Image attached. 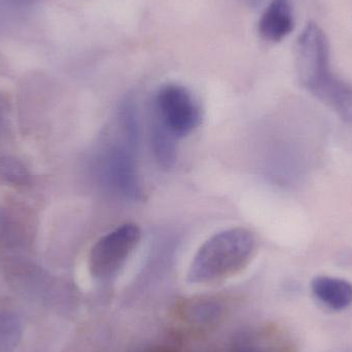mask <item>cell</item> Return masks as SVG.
Listing matches in <instances>:
<instances>
[{
  "instance_id": "obj_6",
  "label": "cell",
  "mask_w": 352,
  "mask_h": 352,
  "mask_svg": "<svg viewBox=\"0 0 352 352\" xmlns=\"http://www.w3.org/2000/svg\"><path fill=\"white\" fill-rule=\"evenodd\" d=\"M295 27L292 0H271L258 21L261 37L270 43H279L293 32Z\"/></svg>"
},
{
  "instance_id": "obj_2",
  "label": "cell",
  "mask_w": 352,
  "mask_h": 352,
  "mask_svg": "<svg viewBox=\"0 0 352 352\" xmlns=\"http://www.w3.org/2000/svg\"><path fill=\"white\" fill-rule=\"evenodd\" d=\"M115 138L107 140L95 159V171L103 186L126 200H140L142 188L136 164L140 129L131 102H124L115 122Z\"/></svg>"
},
{
  "instance_id": "obj_4",
  "label": "cell",
  "mask_w": 352,
  "mask_h": 352,
  "mask_svg": "<svg viewBox=\"0 0 352 352\" xmlns=\"http://www.w3.org/2000/svg\"><path fill=\"white\" fill-rule=\"evenodd\" d=\"M201 120L200 105L188 89L176 84L159 89L153 103L152 122L175 140L190 135Z\"/></svg>"
},
{
  "instance_id": "obj_11",
  "label": "cell",
  "mask_w": 352,
  "mask_h": 352,
  "mask_svg": "<svg viewBox=\"0 0 352 352\" xmlns=\"http://www.w3.org/2000/svg\"><path fill=\"white\" fill-rule=\"evenodd\" d=\"M38 0H0V4L10 10H23L36 3Z\"/></svg>"
},
{
  "instance_id": "obj_8",
  "label": "cell",
  "mask_w": 352,
  "mask_h": 352,
  "mask_svg": "<svg viewBox=\"0 0 352 352\" xmlns=\"http://www.w3.org/2000/svg\"><path fill=\"white\" fill-rule=\"evenodd\" d=\"M24 332L23 320L18 314L0 311V352H14L20 345Z\"/></svg>"
},
{
  "instance_id": "obj_12",
  "label": "cell",
  "mask_w": 352,
  "mask_h": 352,
  "mask_svg": "<svg viewBox=\"0 0 352 352\" xmlns=\"http://www.w3.org/2000/svg\"><path fill=\"white\" fill-rule=\"evenodd\" d=\"M8 103H6V99L0 96V133H1L4 126H6V120H8Z\"/></svg>"
},
{
  "instance_id": "obj_7",
  "label": "cell",
  "mask_w": 352,
  "mask_h": 352,
  "mask_svg": "<svg viewBox=\"0 0 352 352\" xmlns=\"http://www.w3.org/2000/svg\"><path fill=\"white\" fill-rule=\"evenodd\" d=\"M314 296L333 310L346 309L352 304V285L336 277H316L311 285Z\"/></svg>"
},
{
  "instance_id": "obj_10",
  "label": "cell",
  "mask_w": 352,
  "mask_h": 352,
  "mask_svg": "<svg viewBox=\"0 0 352 352\" xmlns=\"http://www.w3.org/2000/svg\"><path fill=\"white\" fill-rule=\"evenodd\" d=\"M188 320L190 324H208L219 318L221 307L211 302H200L188 308Z\"/></svg>"
},
{
  "instance_id": "obj_1",
  "label": "cell",
  "mask_w": 352,
  "mask_h": 352,
  "mask_svg": "<svg viewBox=\"0 0 352 352\" xmlns=\"http://www.w3.org/2000/svg\"><path fill=\"white\" fill-rule=\"evenodd\" d=\"M296 66L302 86L352 123V84L333 70L328 38L316 23L308 24L298 38Z\"/></svg>"
},
{
  "instance_id": "obj_9",
  "label": "cell",
  "mask_w": 352,
  "mask_h": 352,
  "mask_svg": "<svg viewBox=\"0 0 352 352\" xmlns=\"http://www.w3.org/2000/svg\"><path fill=\"white\" fill-rule=\"evenodd\" d=\"M0 177L19 186L31 182V175L26 166L18 159L8 156L0 157Z\"/></svg>"
},
{
  "instance_id": "obj_13",
  "label": "cell",
  "mask_w": 352,
  "mask_h": 352,
  "mask_svg": "<svg viewBox=\"0 0 352 352\" xmlns=\"http://www.w3.org/2000/svg\"><path fill=\"white\" fill-rule=\"evenodd\" d=\"M239 1L250 8H256V6H260L264 0H239Z\"/></svg>"
},
{
  "instance_id": "obj_5",
  "label": "cell",
  "mask_w": 352,
  "mask_h": 352,
  "mask_svg": "<svg viewBox=\"0 0 352 352\" xmlns=\"http://www.w3.org/2000/svg\"><path fill=\"white\" fill-rule=\"evenodd\" d=\"M140 239L142 231L135 223H124L105 234L91 250V274L98 280L113 278L135 252Z\"/></svg>"
},
{
  "instance_id": "obj_3",
  "label": "cell",
  "mask_w": 352,
  "mask_h": 352,
  "mask_svg": "<svg viewBox=\"0 0 352 352\" xmlns=\"http://www.w3.org/2000/svg\"><path fill=\"white\" fill-rule=\"evenodd\" d=\"M256 239L248 230L232 228L211 236L195 254L188 279L196 285L223 280L243 270L252 260Z\"/></svg>"
}]
</instances>
